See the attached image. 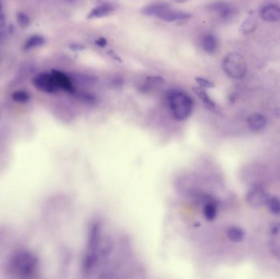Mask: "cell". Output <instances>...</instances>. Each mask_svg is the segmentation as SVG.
I'll return each instance as SVG.
<instances>
[{
  "mask_svg": "<svg viewBox=\"0 0 280 279\" xmlns=\"http://www.w3.org/2000/svg\"><path fill=\"white\" fill-rule=\"evenodd\" d=\"M142 13L147 16L155 17L167 22L187 21L192 17L191 13H185L182 11L173 10L166 4L157 3L145 7Z\"/></svg>",
  "mask_w": 280,
  "mask_h": 279,
  "instance_id": "cell-2",
  "label": "cell"
},
{
  "mask_svg": "<svg viewBox=\"0 0 280 279\" xmlns=\"http://www.w3.org/2000/svg\"><path fill=\"white\" fill-rule=\"evenodd\" d=\"M257 20L253 17H249L240 25V32L243 34L253 33L257 27Z\"/></svg>",
  "mask_w": 280,
  "mask_h": 279,
  "instance_id": "cell-17",
  "label": "cell"
},
{
  "mask_svg": "<svg viewBox=\"0 0 280 279\" xmlns=\"http://www.w3.org/2000/svg\"><path fill=\"white\" fill-rule=\"evenodd\" d=\"M32 83L38 90H41L44 93H53L60 90L52 72L40 73L34 76V79L32 80Z\"/></svg>",
  "mask_w": 280,
  "mask_h": 279,
  "instance_id": "cell-5",
  "label": "cell"
},
{
  "mask_svg": "<svg viewBox=\"0 0 280 279\" xmlns=\"http://www.w3.org/2000/svg\"><path fill=\"white\" fill-rule=\"evenodd\" d=\"M51 72L53 73L54 78H55L56 82H57L59 89H62V90L67 92V93H77L73 80H72L70 76L66 75V73L61 72V71L52 70Z\"/></svg>",
  "mask_w": 280,
  "mask_h": 279,
  "instance_id": "cell-8",
  "label": "cell"
},
{
  "mask_svg": "<svg viewBox=\"0 0 280 279\" xmlns=\"http://www.w3.org/2000/svg\"><path fill=\"white\" fill-rule=\"evenodd\" d=\"M16 20H17L18 25L22 29H26L28 26H30V23H31V19L27 13L21 12V11L17 12L16 14Z\"/></svg>",
  "mask_w": 280,
  "mask_h": 279,
  "instance_id": "cell-20",
  "label": "cell"
},
{
  "mask_svg": "<svg viewBox=\"0 0 280 279\" xmlns=\"http://www.w3.org/2000/svg\"><path fill=\"white\" fill-rule=\"evenodd\" d=\"M270 195L265 188L260 184H256L248 191L246 201L251 207L259 208L265 205Z\"/></svg>",
  "mask_w": 280,
  "mask_h": 279,
  "instance_id": "cell-6",
  "label": "cell"
},
{
  "mask_svg": "<svg viewBox=\"0 0 280 279\" xmlns=\"http://www.w3.org/2000/svg\"><path fill=\"white\" fill-rule=\"evenodd\" d=\"M96 45H98V47H101V48H104L106 46L107 44H108V41H106V39L104 38H99L96 41Z\"/></svg>",
  "mask_w": 280,
  "mask_h": 279,
  "instance_id": "cell-25",
  "label": "cell"
},
{
  "mask_svg": "<svg viewBox=\"0 0 280 279\" xmlns=\"http://www.w3.org/2000/svg\"><path fill=\"white\" fill-rule=\"evenodd\" d=\"M12 99L18 103H26L30 101V93L26 90H17L12 93Z\"/></svg>",
  "mask_w": 280,
  "mask_h": 279,
  "instance_id": "cell-21",
  "label": "cell"
},
{
  "mask_svg": "<svg viewBox=\"0 0 280 279\" xmlns=\"http://www.w3.org/2000/svg\"><path fill=\"white\" fill-rule=\"evenodd\" d=\"M45 39L41 34H33L29 38L26 39L23 45V49L25 51L32 50L37 49L45 45Z\"/></svg>",
  "mask_w": 280,
  "mask_h": 279,
  "instance_id": "cell-14",
  "label": "cell"
},
{
  "mask_svg": "<svg viewBox=\"0 0 280 279\" xmlns=\"http://www.w3.org/2000/svg\"><path fill=\"white\" fill-rule=\"evenodd\" d=\"M249 129L253 132H260L267 125V119L261 113H253L247 120Z\"/></svg>",
  "mask_w": 280,
  "mask_h": 279,
  "instance_id": "cell-9",
  "label": "cell"
},
{
  "mask_svg": "<svg viewBox=\"0 0 280 279\" xmlns=\"http://www.w3.org/2000/svg\"><path fill=\"white\" fill-rule=\"evenodd\" d=\"M268 209L274 215H280V198L278 197H270L265 204Z\"/></svg>",
  "mask_w": 280,
  "mask_h": 279,
  "instance_id": "cell-19",
  "label": "cell"
},
{
  "mask_svg": "<svg viewBox=\"0 0 280 279\" xmlns=\"http://www.w3.org/2000/svg\"><path fill=\"white\" fill-rule=\"evenodd\" d=\"M11 264L17 273L23 276H28L37 269L38 260L31 252L20 251L13 256Z\"/></svg>",
  "mask_w": 280,
  "mask_h": 279,
  "instance_id": "cell-3",
  "label": "cell"
},
{
  "mask_svg": "<svg viewBox=\"0 0 280 279\" xmlns=\"http://www.w3.org/2000/svg\"><path fill=\"white\" fill-rule=\"evenodd\" d=\"M70 49L73 51H75V52H77V51H81L85 49V46L79 45V44H73V45H70Z\"/></svg>",
  "mask_w": 280,
  "mask_h": 279,
  "instance_id": "cell-24",
  "label": "cell"
},
{
  "mask_svg": "<svg viewBox=\"0 0 280 279\" xmlns=\"http://www.w3.org/2000/svg\"><path fill=\"white\" fill-rule=\"evenodd\" d=\"M223 69L227 76L234 80L243 78L247 73V63L241 54L232 53L228 54L223 61Z\"/></svg>",
  "mask_w": 280,
  "mask_h": 279,
  "instance_id": "cell-4",
  "label": "cell"
},
{
  "mask_svg": "<svg viewBox=\"0 0 280 279\" xmlns=\"http://www.w3.org/2000/svg\"><path fill=\"white\" fill-rule=\"evenodd\" d=\"M193 91L196 95L199 97L200 99L203 101V103L207 107L211 110L217 109V104L211 98L210 96L208 95L206 90L202 87L197 86L193 88Z\"/></svg>",
  "mask_w": 280,
  "mask_h": 279,
  "instance_id": "cell-15",
  "label": "cell"
},
{
  "mask_svg": "<svg viewBox=\"0 0 280 279\" xmlns=\"http://www.w3.org/2000/svg\"><path fill=\"white\" fill-rule=\"evenodd\" d=\"M166 101L172 116L177 121H184L191 117L193 101L188 93L181 90H172L168 93Z\"/></svg>",
  "mask_w": 280,
  "mask_h": 279,
  "instance_id": "cell-1",
  "label": "cell"
},
{
  "mask_svg": "<svg viewBox=\"0 0 280 279\" xmlns=\"http://www.w3.org/2000/svg\"><path fill=\"white\" fill-rule=\"evenodd\" d=\"M0 26H5V15L1 1H0Z\"/></svg>",
  "mask_w": 280,
  "mask_h": 279,
  "instance_id": "cell-23",
  "label": "cell"
},
{
  "mask_svg": "<svg viewBox=\"0 0 280 279\" xmlns=\"http://www.w3.org/2000/svg\"><path fill=\"white\" fill-rule=\"evenodd\" d=\"M204 217L208 220V221H213L215 219L217 218V206L213 201H208L203 207Z\"/></svg>",
  "mask_w": 280,
  "mask_h": 279,
  "instance_id": "cell-18",
  "label": "cell"
},
{
  "mask_svg": "<svg viewBox=\"0 0 280 279\" xmlns=\"http://www.w3.org/2000/svg\"><path fill=\"white\" fill-rule=\"evenodd\" d=\"M176 2L179 3V4H184V3H186L188 0H174Z\"/></svg>",
  "mask_w": 280,
  "mask_h": 279,
  "instance_id": "cell-27",
  "label": "cell"
},
{
  "mask_svg": "<svg viewBox=\"0 0 280 279\" xmlns=\"http://www.w3.org/2000/svg\"><path fill=\"white\" fill-rule=\"evenodd\" d=\"M114 9V7L110 4H107V3L101 4L90 11V13L88 14L87 18L91 20L107 17V16L110 15Z\"/></svg>",
  "mask_w": 280,
  "mask_h": 279,
  "instance_id": "cell-12",
  "label": "cell"
},
{
  "mask_svg": "<svg viewBox=\"0 0 280 279\" xmlns=\"http://www.w3.org/2000/svg\"><path fill=\"white\" fill-rule=\"evenodd\" d=\"M270 249L276 258L280 260V224H274L270 229Z\"/></svg>",
  "mask_w": 280,
  "mask_h": 279,
  "instance_id": "cell-10",
  "label": "cell"
},
{
  "mask_svg": "<svg viewBox=\"0 0 280 279\" xmlns=\"http://www.w3.org/2000/svg\"><path fill=\"white\" fill-rule=\"evenodd\" d=\"M196 82L197 83L198 86L202 87L203 89H209V88L214 87V84L213 82H211L206 79L202 78V77H197Z\"/></svg>",
  "mask_w": 280,
  "mask_h": 279,
  "instance_id": "cell-22",
  "label": "cell"
},
{
  "mask_svg": "<svg viewBox=\"0 0 280 279\" xmlns=\"http://www.w3.org/2000/svg\"><path fill=\"white\" fill-rule=\"evenodd\" d=\"M208 9L222 20L231 19L234 15V10L227 3L221 2V1L215 2L211 4Z\"/></svg>",
  "mask_w": 280,
  "mask_h": 279,
  "instance_id": "cell-7",
  "label": "cell"
},
{
  "mask_svg": "<svg viewBox=\"0 0 280 279\" xmlns=\"http://www.w3.org/2000/svg\"><path fill=\"white\" fill-rule=\"evenodd\" d=\"M5 37V26H0V45Z\"/></svg>",
  "mask_w": 280,
  "mask_h": 279,
  "instance_id": "cell-26",
  "label": "cell"
},
{
  "mask_svg": "<svg viewBox=\"0 0 280 279\" xmlns=\"http://www.w3.org/2000/svg\"><path fill=\"white\" fill-rule=\"evenodd\" d=\"M228 238L233 242H241L243 241L246 237V232L239 227L233 226L228 228L227 232Z\"/></svg>",
  "mask_w": 280,
  "mask_h": 279,
  "instance_id": "cell-16",
  "label": "cell"
},
{
  "mask_svg": "<svg viewBox=\"0 0 280 279\" xmlns=\"http://www.w3.org/2000/svg\"><path fill=\"white\" fill-rule=\"evenodd\" d=\"M201 45L208 54H213L218 49L219 43L217 37L213 34H206L201 40Z\"/></svg>",
  "mask_w": 280,
  "mask_h": 279,
  "instance_id": "cell-13",
  "label": "cell"
},
{
  "mask_svg": "<svg viewBox=\"0 0 280 279\" xmlns=\"http://www.w3.org/2000/svg\"><path fill=\"white\" fill-rule=\"evenodd\" d=\"M260 15L264 21L276 22L280 21V8L274 5H266L261 9Z\"/></svg>",
  "mask_w": 280,
  "mask_h": 279,
  "instance_id": "cell-11",
  "label": "cell"
}]
</instances>
